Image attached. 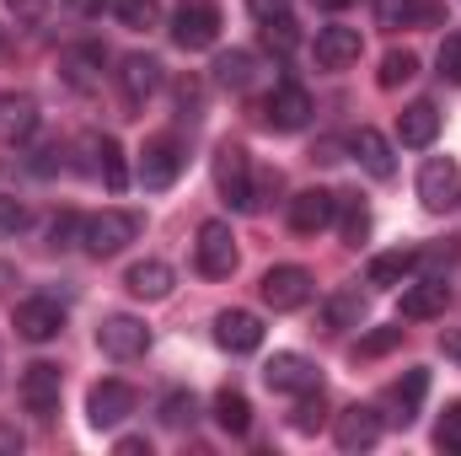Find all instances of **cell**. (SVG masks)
Listing matches in <instances>:
<instances>
[{
	"label": "cell",
	"mask_w": 461,
	"mask_h": 456,
	"mask_svg": "<svg viewBox=\"0 0 461 456\" xmlns=\"http://www.w3.org/2000/svg\"><path fill=\"white\" fill-rule=\"evenodd\" d=\"M215 188H221V199H226L230 210H258L252 161H247V150H241V145H230V140L215 150Z\"/></svg>",
	"instance_id": "obj_1"
},
{
	"label": "cell",
	"mask_w": 461,
	"mask_h": 456,
	"mask_svg": "<svg viewBox=\"0 0 461 456\" xmlns=\"http://www.w3.org/2000/svg\"><path fill=\"white\" fill-rule=\"evenodd\" d=\"M221 38V5L215 0H177L172 5V43L177 49H210Z\"/></svg>",
	"instance_id": "obj_2"
},
{
	"label": "cell",
	"mask_w": 461,
	"mask_h": 456,
	"mask_svg": "<svg viewBox=\"0 0 461 456\" xmlns=\"http://www.w3.org/2000/svg\"><path fill=\"white\" fill-rule=\"evenodd\" d=\"M134 236H140V215L134 210H103V215H86L81 221V247L92 258H113Z\"/></svg>",
	"instance_id": "obj_3"
},
{
	"label": "cell",
	"mask_w": 461,
	"mask_h": 456,
	"mask_svg": "<svg viewBox=\"0 0 461 456\" xmlns=\"http://www.w3.org/2000/svg\"><path fill=\"white\" fill-rule=\"evenodd\" d=\"M419 199H424L429 215H446V210L461 205V167L451 156H429L419 167Z\"/></svg>",
	"instance_id": "obj_4"
},
{
	"label": "cell",
	"mask_w": 461,
	"mask_h": 456,
	"mask_svg": "<svg viewBox=\"0 0 461 456\" xmlns=\"http://www.w3.org/2000/svg\"><path fill=\"white\" fill-rule=\"evenodd\" d=\"M258 296H263V306H274V312H301V306L312 301V274H306L301 263H279V269L263 274Z\"/></svg>",
	"instance_id": "obj_5"
},
{
	"label": "cell",
	"mask_w": 461,
	"mask_h": 456,
	"mask_svg": "<svg viewBox=\"0 0 461 456\" xmlns=\"http://www.w3.org/2000/svg\"><path fill=\"white\" fill-rule=\"evenodd\" d=\"M194 258H199V274H204V279H230V274H236V236H230L226 221H204V226H199Z\"/></svg>",
	"instance_id": "obj_6"
},
{
	"label": "cell",
	"mask_w": 461,
	"mask_h": 456,
	"mask_svg": "<svg viewBox=\"0 0 461 456\" xmlns=\"http://www.w3.org/2000/svg\"><path fill=\"white\" fill-rule=\"evenodd\" d=\"M263 118H268V129H279V134L306 129V123H312V92H306L301 81H279V87L268 92V103H263Z\"/></svg>",
	"instance_id": "obj_7"
},
{
	"label": "cell",
	"mask_w": 461,
	"mask_h": 456,
	"mask_svg": "<svg viewBox=\"0 0 461 456\" xmlns=\"http://www.w3.org/2000/svg\"><path fill=\"white\" fill-rule=\"evenodd\" d=\"M177 172H183V145H177L172 134L145 140V150H140V183H145L150 194H161V188L177 183Z\"/></svg>",
	"instance_id": "obj_8"
},
{
	"label": "cell",
	"mask_w": 461,
	"mask_h": 456,
	"mask_svg": "<svg viewBox=\"0 0 461 456\" xmlns=\"http://www.w3.org/2000/svg\"><path fill=\"white\" fill-rule=\"evenodd\" d=\"M59 392H65V376H59V365H49V360H32V365L22 370V403H27V414H38V419H54V414H59Z\"/></svg>",
	"instance_id": "obj_9"
},
{
	"label": "cell",
	"mask_w": 461,
	"mask_h": 456,
	"mask_svg": "<svg viewBox=\"0 0 461 456\" xmlns=\"http://www.w3.org/2000/svg\"><path fill=\"white\" fill-rule=\"evenodd\" d=\"M263 381H268V392H285V397H301V392H317V387H322L317 365H312L306 354H290V349L263 365Z\"/></svg>",
	"instance_id": "obj_10"
},
{
	"label": "cell",
	"mask_w": 461,
	"mask_h": 456,
	"mask_svg": "<svg viewBox=\"0 0 461 456\" xmlns=\"http://www.w3.org/2000/svg\"><path fill=\"white\" fill-rule=\"evenodd\" d=\"M97 343H103V354H113V360H140V354L150 349V328H145L140 317H129V312H113V317H103Z\"/></svg>",
	"instance_id": "obj_11"
},
{
	"label": "cell",
	"mask_w": 461,
	"mask_h": 456,
	"mask_svg": "<svg viewBox=\"0 0 461 456\" xmlns=\"http://www.w3.org/2000/svg\"><path fill=\"white\" fill-rule=\"evenodd\" d=\"M103 65H108L103 43H70L59 54V76H65L70 92H97L103 87Z\"/></svg>",
	"instance_id": "obj_12"
},
{
	"label": "cell",
	"mask_w": 461,
	"mask_h": 456,
	"mask_svg": "<svg viewBox=\"0 0 461 456\" xmlns=\"http://www.w3.org/2000/svg\"><path fill=\"white\" fill-rule=\"evenodd\" d=\"M129 414H134V387H129V381H97V387H92V397H86L92 430H113Z\"/></svg>",
	"instance_id": "obj_13"
},
{
	"label": "cell",
	"mask_w": 461,
	"mask_h": 456,
	"mask_svg": "<svg viewBox=\"0 0 461 456\" xmlns=\"http://www.w3.org/2000/svg\"><path fill=\"white\" fill-rule=\"evenodd\" d=\"M16 333L27 343H49L59 339V328H65V312H59V301H49V296H27L22 306H16Z\"/></svg>",
	"instance_id": "obj_14"
},
{
	"label": "cell",
	"mask_w": 461,
	"mask_h": 456,
	"mask_svg": "<svg viewBox=\"0 0 461 456\" xmlns=\"http://www.w3.org/2000/svg\"><path fill=\"white\" fill-rule=\"evenodd\" d=\"M333 215H339V194H328V188H301V194L290 199V231H301V236L328 231Z\"/></svg>",
	"instance_id": "obj_15"
},
{
	"label": "cell",
	"mask_w": 461,
	"mask_h": 456,
	"mask_svg": "<svg viewBox=\"0 0 461 456\" xmlns=\"http://www.w3.org/2000/svg\"><path fill=\"white\" fill-rule=\"evenodd\" d=\"M424 397H429V370H408L392 392H386V424H397V430H408L413 419H419V408H424Z\"/></svg>",
	"instance_id": "obj_16"
},
{
	"label": "cell",
	"mask_w": 461,
	"mask_h": 456,
	"mask_svg": "<svg viewBox=\"0 0 461 456\" xmlns=\"http://www.w3.org/2000/svg\"><path fill=\"white\" fill-rule=\"evenodd\" d=\"M359 49H365L359 27H344V22L322 27V32H317V43H312V54H317V65H322V70H348V65L359 59Z\"/></svg>",
	"instance_id": "obj_17"
},
{
	"label": "cell",
	"mask_w": 461,
	"mask_h": 456,
	"mask_svg": "<svg viewBox=\"0 0 461 456\" xmlns=\"http://www.w3.org/2000/svg\"><path fill=\"white\" fill-rule=\"evenodd\" d=\"M381 430H386V419L375 414V408H365V403H354L339 414V424H333V435H339V446L344 451H370L375 441H381Z\"/></svg>",
	"instance_id": "obj_18"
},
{
	"label": "cell",
	"mask_w": 461,
	"mask_h": 456,
	"mask_svg": "<svg viewBox=\"0 0 461 456\" xmlns=\"http://www.w3.org/2000/svg\"><path fill=\"white\" fill-rule=\"evenodd\" d=\"M156 87H161V65H156V54H129L123 70H118V92H123V103L140 108Z\"/></svg>",
	"instance_id": "obj_19"
},
{
	"label": "cell",
	"mask_w": 461,
	"mask_h": 456,
	"mask_svg": "<svg viewBox=\"0 0 461 456\" xmlns=\"http://www.w3.org/2000/svg\"><path fill=\"white\" fill-rule=\"evenodd\" d=\"M215 343H221L226 354H252V349L263 343V323H258L252 312H221V317H215Z\"/></svg>",
	"instance_id": "obj_20"
},
{
	"label": "cell",
	"mask_w": 461,
	"mask_h": 456,
	"mask_svg": "<svg viewBox=\"0 0 461 456\" xmlns=\"http://www.w3.org/2000/svg\"><path fill=\"white\" fill-rule=\"evenodd\" d=\"M446 306H451V285H446V279H419V285L402 290V317H408V323H429V317H440Z\"/></svg>",
	"instance_id": "obj_21"
},
{
	"label": "cell",
	"mask_w": 461,
	"mask_h": 456,
	"mask_svg": "<svg viewBox=\"0 0 461 456\" xmlns=\"http://www.w3.org/2000/svg\"><path fill=\"white\" fill-rule=\"evenodd\" d=\"M435 134H440V108H435V103H408V108H402V118H397V140H402L408 150H429Z\"/></svg>",
	"instance_id": "obj_22"
},
{
	"label": "cell",
	"mask_w": 461,
	"mask_h": 456,
	"mask_svg": "<svg viewBox=\"0 0 461 456\" xmlns=\"http://www.w3.org/2000/svg\"><path fill=\"white\" fill-rule=\"evenodd\" d=\"M86 150H92V172L108 183V194H123L129 188V167H123V150H118V140H108V134H92L86 140Z\"/></svg>",
	"instance_id": "obj_23"
},
{
	"label": "cell",
	"mask_w": 461,
	"mask_h": 456,
	"mask_svg": "<svg viewBox=\"0 0 461 456\" xmlns=\"http://www.w3.org/2000/svg\"><path fill=\"white\" fill-rule=\"evenodd\" d=\"M354 156H359V167L375 178V183H386L392 172H397V156H392V140L381 134V129H359L354 134Z\"/></svg>",
	"instance_id": "obj_24"
},
{
	"label": "cell",
	"mask_w": 461,
	"mask_h": 456,
	"mask_svg": "<svg viewBox=\"0 0 461 456\" xmlns=\"http://www.w3.org/2000/svg\"><path fill=\"white\" fill-rule=\"evenodd\" d=\"M123 285H129V296H140V301H167V296H172V263L145 258V263H134V269L123 274Z\"/></svg>",
	"instance_id": "obj_25"
},
{
	"label": "cell",
	"mask_w": 461,
	"mask_h": 456,
	"mask_svg": "<svg viewBox=\"0 0 461 456\" xmlns=\"http://www.w3.org/2000/svg\"><path fill=\"white\" fill-rule=\"evenodd\" d=\"M38 129V103L27 92H5L0 97V134L5 140H27Z\"/></svg>",
	"instance_id": "obj_26"
},
{
	"label": "cell",
	"mask_w": 461,
	"mask_h": 456,
	"mask_svg": "<svg viewBox=\"0 0 461 456\" xmlns=\"http://www.w3.org/2000/svg\"><path fill=\"white\" fill-rule=\"evenodd\" d=\"M413 263H419V252H408V247H397V252H375L365 279L381 285V290H392V285H402V279L413 274Z\"/></svg>",
	"instance_id": "obj_27"
},
{
	"label": "cell",
	"mask_w": 461,
	"mask_h": 456,
	"mask_svg": "<svg viewBox=\"0 0 461 456\" xmlns=\"http://www.w3.org/2000/svg\"><path fill=\"white\" fill-rule=\"evenodd\" d=\"M359 317H365V296L359 290H333L328 301H322V328H359Z\"/></svg>",
	"instance_id": "obj_28"
},
{
	"label": "cell",
	"mask_w": 461,
	"mask_h": 456,
	"mask_svg": "<svg viewBox=\"0 0 461 456\" xmlns=\"http://www.w3.org/2000/svg\"><path fill=\"white\" fill-rule=\"evenodd\" d=\"M252 65H258V59H252L247 49H226V54L215 59V81H221L226 92H247V87H252Z\"/></svg>",
	"instance_id": "obj_29"
},
{
	"label": "cell",
	"mask_w": 461,
	"mask_h": 456,
	"mask_svg": "<svg viewBox=\"0 0 461 456\" xmlns=\"http://www.w3.org/2000/svg\"><path fill=\"white\" fill-rule=\"evenodd\" d=\"M215 424H221L226 435H247V430H252V403L226 387V392L215 397Z\"/></svg>",
	"instance_id": "obj_30"
},
{
	"label": "cell",
	"mask_w": 461,
	"mask_h": 456,
	"mask_svg": "<svg viewBox=\"0 0 461 456\" xmlns=\"http://www.w3.org/2000/svg\"><path fill=\"white\" fill-rule=\"evenodd\" d=\"M322 424H328L322 387H317V392H301V403H295V414H290V430H295V435H317Z\"/></svg>",
	"instance_id": "obj_31"
},
{
	"label": "cell",
	"mask_w": 461,
	"mask_h": 456,
	"mask_svg": "<svg viewBox=\"0 0 461 456\" xmlns=\"http://www.w3.org/2000/svg\"><path fill=\"white\" fill-rule=\"evenodd\" d=\"M194 419H199L194 392H167V397H161V424H167V430H188Z\"/></svg>",
	"instance_id": "obj_32"
},
{
	"label": "cell",
	"mask_w": 461,
	"mask_h": 456,
	"mask_svg": "<svg viewBox=\"0 0 461 456\" xmlns=\"http://www.w3.org/2000/svg\"><path fill=\"white\" fill-rule=\"evenodd\" d=\"M113 16L123 22V27L145 32V27H156V16H161V0H113Z\"/></svg>",
	"instance_id": "obj_33"
},
{
	"label": "cell",
	"mask_w": 461,
	"mask_h": 456,
	"mask_svg": "<svg viewBox=\"0 0 461 456\" xmlns=\"http://www.w3.org/2000/svg\"><path fill=\"white\" fill-rule=\"evenodd\" d=\"M419 76V54L413 49H392L386 59H381V87H402V81H413Z\"/></svg>",
	"instance_id": "obj_34"
},
{
	"label": "cell",
	"mask_w": 461,
	"mask_h": 456,
	"mask_svg": "<svg viewBox=\"0 0 461 456\" xmlns=\"http://www.w3.org/2000/svg\"><path fill=\"white\" fill-rule=\"evenodd\" d=\"M424 16V0H375V22L381 27H413Z\"/></svg>",
	"instance_id": "obj_35"
},
{
	"label": "cell",
	"mask_w": 461,
	"mask_h": 456,
	"mask_svg": "<svg viewBox=\"0 0 461 456\" xmlns=\"http://www.w3.org/2000/svg\"><path fill=\"white\" fill-rule=\"evenodd\" d=\"M402 343V323H392V328H375V333H365V339L354 343V354L359 360H375V354H392Z\"/></svg>",
	"instance_id": "obj_36"
},
{
	"label": "cell",
	"mask_w": 461,
	"mask_h": 456,
	"mask_svg": "<svg viewBox=\"0 0 461 456\" xmlns=\"http://www.w3.org/2000/svg\"><path fill=\"white\" fill-rule=\"evenodd\" d=\"M435 446H440V451H461V397L440 414V424H435Z\"/></svg>",
	"instance_id": "obj_37"
},
{
	"label": "cell",
	"mask_w": 461,
	"mask_h": 456,
	"mask_svg": "<svg viewBox=\"0 0 461 456\" xmlns=\"http://www.w3.org/2000/svg\"><path fill=\"white\" fill-rule=\"evenodd\" d=\"M339 210H344V236L359 247V242L370 236V210H365L359 199H339Z\"/></svg>",
	"instance_id": "obj_38"
},
{
	"label": "cell",
	"mask_w": 461,
	"mask_h": 456,
	"mask_svg": "<svg viewBox=\"0 0 461 456\" xmlns=\"http://www.w3.org/2000/svg\"><path fill=\"white\" fill-rule=\"evenodd\" d=\"M435 65H440V81H451V87H461V32H451V38L440 43Z\"/></svg>",
	"instance_id": "obj_39"
},
{
	"label": "cell",
	"mask_w": 461,
	"mask_h": 456,
	"mask_svg": "<svg viewBox=\"0 0 461 456\" xmlns=\"http://www.w3.org/2000/svg\"><path fill=\"white\" fill-rule=\"evenodd\" d=\"M263 43L279 49V54H290V49H295V22H290V16H268V22H263Z\"/></svg>",
	"instance_id": "obj_40"
},
{
	"label": "cell",
	"mask_w": 461,
	"mask_h": 456,
	"mask_svg": "<svg viewBox=\"0 0 461 456\" xmlns=\"http://www.w3.org/2000/svg\"><path fill=\"white\" fill-rule=\"evenodd\" d=\"M16 231H27V205L22 199H0V242H11Z\"/></svg>",
	"instance_id": "obj_41"
},
{
	"label": "cell",
	"mask_w": 461,
	"mask_h": 456,
	"mask_svg": "<svg viewBox=\"0 0 461 456\" xmlns=\"http://www.w3.org/2000/svg\"><path fill=\"white\" fill-rule=\"evenodd\" d=\"M76 236H81V215H70V210L54 215V226H49V247H70Z\"/></svg>",
	"instance_id": "obj_42"
},
{
	"label": "cell",
	"mask_w": 461,
	"mask_h": 456,
	"mask_svg": "<svg viewBox=\"0 0 461 456\" xmlns=\"http://www.w3.org/2000/svg\"><path fill=\"white\" fill-rule=\"evenodd\" d=\"M5 11H11L22 27H38V22L49 16V0H5Z\"/></svg>",
	"instance_id": "obj_43"
},
{
	"label": "cell",
	"mask_w": 461,
	"mask_h": 456,
	"mask_svg": "<svg viewBox=\"0 0 461 456\" xmlns=\"http://www.w3.org/2000/svg\"><path fill=\"white\" fill-rule=\"evenodd\" d=\"M247 5H252L258 22H268V16H290V0H247Z\"/></svg>",
	"instance_id": "obj_44"
},
{
	"label": "cell",
	"mask_w": 461,
	"mask_h": 456,
	"mask_svg": "<svg viewBox=\"0 0 461 456\" xmlns=\"http://www.w3.org/2000/svg\"><path fill=\"white\" fill-rule=\"evenodd\" d=\"M118 451H123V456H140V451L150 456V441H140V435H123V441H118Z\"/></svg>",
	"instance_id": "obj_45"
},
{
	"label": "cell",
	"mask_w": 461,
	"mask_h": 456,
	"mask_svg": "<svg viewBox=\"0 0 461 456\" xmlns=\"http://www.w3.org/2000/svg\"><path fill=\"white\" fill-rule=\"evenodd\" d=\"M440 349H446V360H451V365H461V333H446Z\"/></svg>",
	"instance_id": "obj_46"
},
{
	"label": "cell",
	"mask_w": 461,
	"mask_h": 456,
	"mask_svg": "<svg viewBox=\"0 0 461 456\" xmlns=\"http://www.w3.org/2000/svg\"><path fill=\"white\" fill-rule=\"evenodd\" d=\"M0 451H22V435L11 424H0Z\"/></svg>",
	"instance_id": "obj_47"
},
{
	"label": "cell",
	"mask_w": 461,
	"mask_h": 456,
	"mask_svg": "<svg viewBox=\"0 0 461 456\" xmlns=\"http://www.w3.org/2000/svg\"><path fill=\"white\" fill-rule=\"evenodd\" d=\"M70 11H81V16H97V11H103V0H70Z\"/></svg>",
	"instance_id": "obj_48"
},
{
	"label": "cell",
	"mask_w": 461,
	"mask_h": 456,
	"mask_svg": "<svg viewBox=\"0 0 461 456\" xmlns=\"http://www.w3.org/2000/svg\"><path fill=\"white\" fill-rule=\"evenodd\" d=\"M317 5H322V11H344L348 0H317Z\"/></svg>",
	"instance_id": "obj_49"
}]
</instances>
